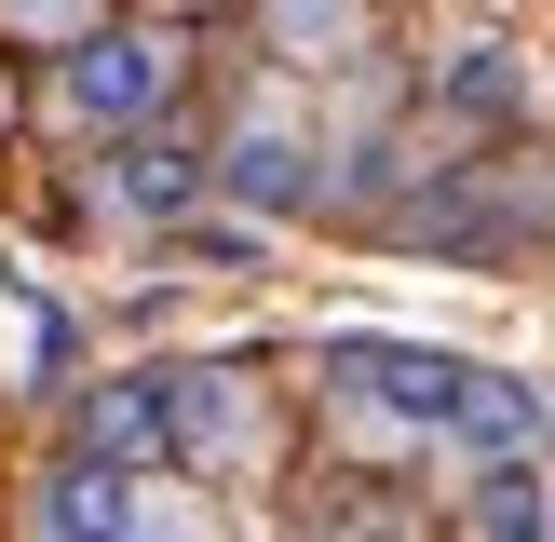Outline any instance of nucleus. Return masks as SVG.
<instances>
[{"label":"nucleus","instance_id":"1","mask_svg":"<svg viewBox=\"0 0 555 542\" xmlns=\"http://www.w3.org/2000/svg\"><path fill=\"white\" fill-rule=\"evenodd\" d=\"M461 352H434V339H339V393L366 406V421H393V434H448L461 421Z\"/></svg>","mask_w":555,"mask_h":542},{"label":"nucleus","instance_id":"2","mask_svg":"<svg viewBox=\"0 0 555 542\" xmlns=\"http://www.w3.org/2000/svg\"><path fill=\"white\" fill-rule=\"evenodd\" d=\"M54 95H68V122H108V136H135L163 95H177V41H150V27H95V41H68Z\"/></svg>","mask_w":555,"mask_h":542},{"label":"nucleus","instance_id":"3","mask_svg":"<svg viewBox=\"0 0 555 542\" xmlns=\"http://www.w3.org/2000/svg\"><path fill=\"white\" fill-rule=\"evenodd\" d=\"M27 529H41V542H135V529H150V488L108 475V461H54L41 502H27Z\"/></svg>","mask_w":555,"mask_h":542},{"label":"nucleus","instance_id":"4","mask_svg":"<svg viewBox=\"0 0 555 542\" xmlns=\"http://www.w3.org/2000/svg\"><path fill=\"white\" fill-rule=\"evenodd\" d=\"M81 461H108V475H135V461H177L163 366H150V379H108V393H81Z\"/></svg>","mask_w":555,"mask_h":542},{"label":"nucleus","instance_id":"5","mask_svg":"<svg viewBox=\"0 0 555 542\" xmlns=\"http://www.w3.org/2000/svg\"><path fill=\"white\" fill-rule=\"evenodd\" d=\"M217 177H231L244 204H271V217H285V204H312V136H298L285 108H258V122L217 150Z\"/></svg>","mask_w":555,"mask_h":542},{"label":"nucleus","instance_id":"6","mask_svg":"<svg viewBox=\"0 0 555 542\" xmlns=\"http://www.w3.org/2000/svg\"><path fill=\"white\" fill-rule=\"evenodd\" d=\"M461 448H475V461H529L542 448V379H515V366H475V379H461Z\"/></svg>","mask_w":555,"mask_h":542},{"label":"nucleus","instance_id":"7","mask_svg":"<svg viewBox=\"0 0 555 542\" xmlns=\"http://www.w3.org/2000/svg\"><path fill=\"white\" fill-rule=\"evenodd\" d=\"M108 204H135V217H190V204H204V150H177V136H122Z\"/></svg>","mask_w":555,"mask_h":542},{"label":"nucleus","instance_id":"8","mask_svg":"<svg viewBox=\"0 0 555 542\" xmlns=\"http://www.w3.org/2000/svg\"><path fill=\"white\" fill-rule=\"evenodd\" d=\"M163 421H177V461H231V434H244L231 366H163Z\"/></svg>","mask_w":555,"mask_h":542},{"label":"nucleus","instance_id":"9","mask_svg":"<svg viewBox=\"0 0 555 542\" xmlns=\"http://www.w3.org/2000/svg\"><path fill=\"white\" fill-rule=\"evenodd\" d=\"M475 542H555V502H542V461H475Z\"/></svg>","mask_w":555,"mask_h":542},{"label":"nucleus","instance_id":"10","mask_svg":"<svg viewBox=\"0 0 555 542\" xmlns=\"http://www.w3.org/2000/svg\"><path fill=\"white\" fill-rule=\"evenodd\" d=\"M352 41H366V0H271V54L298 68H339Z\"/></svg>","mask_w":555,"mask_h":542},{"label":"nucleus","instance_id":"11","mask_svg":"<svg viewBox=\"0 0 555 542\" xmlns=\"http://www.w3.org/2000/svg\"><path fill=\"white\" fill-rule=\"evenodd\" d=\"M448 108H461V122H515V54L502 41H461L448 54Z\"/></svg>","mask_w":555,"mask_h":542},{"label":"nucleus","instance_id":"12","mask_svg":"<svg viewBox=\"0 0 555 542\" xmlns=\"http://www.w3.org/2000/svg\"><path fill=\"white\" fill-rule=\"evenodd\" d=\"M0 27H41V41H95V0H0Z\"/></svg>","mask_w":555,"mask_h":542}]
</instances>
